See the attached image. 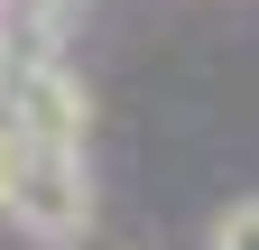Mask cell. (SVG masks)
<instances>
[{
  "label": "cell",
  "instance_id": "obj_1",
  "mask_svg": "<svg viewBox=\"0 0 259 250\" xmlns=\"http://www.w3.org/2000/svg\"><path fill=\"white\" fill-rule=\"evenodd\" d=\"M0 111L19 120L28 148H83V130H93V93H83V74L65 56H10Z\"/></svg>",
  "mask_w": 259,
  "mask_h": 250
},
{
  "label": "cell",
  "instance_id": "obj_2",
  "mask_svg": "<svg viewBox=\"0 0 259 250\" xmlns=\"http://www.w3.org/2000/svg\"><path fill=\"white\" fill-rule=\"evenodd\" d=\"M10 223L28 232V241H83L93 232V176H83V148H28V167H19V185H10Z\"/></svg>",
  "mask_w": 259,
  "mask_h": 250
},
{
  "label": "cell",
  "instance_id": "obj_3",
  "mask_svg": "<svg viewBox=\"0 0 259 250\" xmlns=\"http://www.w3.org/2000/svg\"><path fill=\"white\" fill-rule=\"evenodd\" d=\"M213 250H259V195L222 204V223H213Z\"/></svg>",
  "mask_w": 259,
  "mask_h": 250
},
{
  "label": "cell",
  "instance_id": "obj_4",
  "mask_svg": "<svg viewBox=\"0 0 259 250\" xmlns=\"http://www.w3.org/2000/svg\"><path fill=\"white\" fill-rule=\"evenodd\" d=\"M19 167H28V139H19V120L0 111V204H10V185H19Z\"/></svg>",
  "mask_w": 259,
  "mask_h": 250
},
{
  "label": "cell",
  "instance_id": "obj_5",
  "mask_svg": "<svg viewBox=\"0 0 259 250\" xmlns=\"http://www.w3.org/2000/svg\"><path fill=\"white\" fill-rule=\"evenodd\" d=\"M0 74H10V47H0Z\"/></svg>",
  "mask_w": 259,
  "mask_h": 250
}]
</instances>
